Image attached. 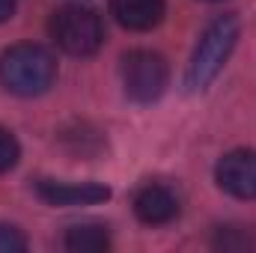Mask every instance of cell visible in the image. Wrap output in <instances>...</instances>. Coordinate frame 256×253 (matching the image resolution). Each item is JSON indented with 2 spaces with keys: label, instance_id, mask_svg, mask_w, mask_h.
<instances>
[{
  "label": "cell",
  "instance_id": "cell-12",
  "mask_svg": "<svg viewBox=\"0 0 256 253\" xmlns=\"http://www.w3.org/2000/svg\"><path fill=\"white\" fill-rule=\"evenodd\" d=\"M12 12H15V0H0V24H3V21H9V18H12Z\"/></svg>",
  "mask_w": 256,
  "mask_h": 253
},
{
  "label": "cell",
  "instance_id": "cell-7",
  "mask_svg": "<svg viewBox=\"0 0 256 253\" xmlns=\"http://www.w3.org/2000/svg\"><path fill=\"white\" fill-rule=\"evenodd\" d=\"M134 214L146 226H164L179 214V196L164 185H146L134 196Z\"/></svg>",
  "mask_w": 256,
  "mask_h": 253
},
{
  "label": "cell",
  "instance_id": "cell-11",
  "mask_svg": "<svg viewBox=\"0 0 256 253\" xmlns=\"http://www.w3.org/2000/svg\"><path fill=\"white\" fill-rule=\"evenodd\" d=\"M27 250V238L9 226V224H0V253H24Z\"/></svg>",
  "mask_w": 256,
  "mask_h": 253
},
{
  "label": "cell",
  "instance_id": "cell-2",
  "mask_svg": "<svg viewBox=\"0 0 256 253\" xmlns=\"http://www.w3.org/2000/svg\"><path fill=\"white\" fill-rule=\"evenodd\" d=\"M236 42H238V18L236 15L214 18L202 30V36H200V42L194 48L191 63H188V74H185V86L191 92L206 90L220 74V68L226 66Z\"/></svg>",
  "mask_w": 256,
  "mask_h": 253
},
{
  "label": "cell",
  "instance_id": "cell-5",
  "mask_svg": "<svg viewBox=\"0 0 256 253\" xmlns=\"http://www.w3.org/2000/svg\"><path fill=\"white\" fill-rule=\"evenodd\" d=\"M214 179L230 196L256 200V152L254 149L226 152L214 167Z\"/></svg>",
  "mask_w": 256,
  "mask_h": 253
},
{
  "label": "cell",
  "instance_id": "cell-4",
  "mask_svg": "<svg viewBox=\"0 0 256 253\" xmlns=\"http://www.w3.org/2000/svg\"><path fill=\"white\" fill-rule=\"evenodd\" d=\"M122 74V90L131 102L137 104H152L164 96L167 80H170V68L164 63L161 54L155 51H131L122 57L120 66Z\"/></svg>",
  "mask_w": 256,
  "mask_h": 253
},
{
  "label": "cell",
  "instance_id": "cell-9",
  "mask_svg": "<svg viewBox=\"0 0 256 253\" xmlns=\"http://www.w3.org/2000/svg\"><path fill=\"white\" fill-rule=\"evenodd\" d=\"M66 248L72 253H102L110 248V232L104 224H78L66 232Z\"/></svg>",
  "mask_w": 256,
  "mask_h": 253
},
{
  "label": "cell",
  "instance_id": "cell-3",
  "mask_svg": "<svg viewBox=\"0 0 256 253\" xmlns=\"http://www.w3.org/2000/svg\"><path fill=\"white\" fill-rule=\"evenodd\" d=\"M51 39L72 57H90L104 42V24L86 6H63L51 15Z\"/></svg>",
  "mask_w": 256,
  "mask_h": 253
},
{
  "label": "cell",
  "instance_id": "cell-6",
  "mask_svg": "<svg viewBox=\"0 0 256 253\" xmlns=\"http://www.w3.org/2000/svg\"><path fill=\"white\" fill-rule=\"evenodd\" d=\"M36 194L48 206H96V202H104L110 196V188L98 185V182H54V179H42V182H36Z\"/></svg>",
  "mask_w": 256,
  "mask_h": 253
},
{
  "label": "cell",
  "instance_id": "cell-1",
  "mask_svg": "<svg viewBox=\"0 0 256 253\" xmlns=\"http://www.w3.org/2000/svg\"><path fill=\"white\" fill-rule=\"evenodd\" d=\"M57 80V63L51 57V51H45L42 45L24 42V45H12L9 51H3L0 57V84L24 98L42 96L54 86Z\"/></svg>",
  "mask_w": 256,
  "mask_h": 253
},
{
  "label": "cell",
  "instance_id": "cell-8",
  "mask_svg": "<svg viewBox=\"0 0 256 253\" xmlns=\"http://www.w3.org/2000/svg\"><path fill=\"white\" fill-rule=\"evenodd\" d=\"M114 18L126 30H152L164 21V0H110Z\"/></svg>",
  "mask_w": 256,
  "mask_h": 253
},
{
  "label": "cell",
  "instance_id": "cell-10",
  "mask_svg": "<svg viewBox=\"0 0 256 253\" xmlns=\"http://www.w3.org/2000/svg\"><path fill=\"white\" fill-rule=\"evenodd\" d=\"M18 155H21L18 140L12 137V131L0 128V173H9V170L18 164Z\"/></svg>",
  "mask_w": 256,
  "mask_h": 253
}]
</instances>
